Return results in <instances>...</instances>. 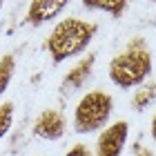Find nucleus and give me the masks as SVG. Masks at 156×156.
Returning <instances> with one entry per match:
<instances>
[{
  "label": "nucleus",
  "instance_id": "nucleus-1",
  "mask_svg": "<svg viewBox=\"0 0 156 156\" xmlns=\"http://www.w3.org/2000/svg\"><path fill=\"white\" fill-rule=\"evenodd\" d=\"M94 34H96V25H91V23H85V20H78V18L60 20L54 27V31L49 34L47 49L56 62L67 60L72 56L80 54L89 45Z\"/></svg>",
  "mask_w": 156,
  "mask_h": 156
},
{
  "label": "nucleus",
  "instance_id": "nucleus-2",
  "mask_svg": "<svg viewBox=\"0 0 156 156\" xmlns=\"http://www.w3.org/2000/svg\"><path fill=\"white\" fill-rule=\"evenodd\" d=\"M152 72V56L145 49H129V51L116 56L109 65V76L118 87H134L140 85Z\"/></svg>",
  "mask_w": 156,
  "mask_h": 156
},
{
  "label": "nucleus",
  "instance_id": "nucleus-3",
  "mask_svg": "<svg viewBox=\"0 0 156 156\" xmlns=\"http://www.w3.org/2000/svg\"><path fill=\"white\" fill-rule=\"evenodd\" d=\"M109 114H112V98L105 91H89L83 96V101L76 107V116H74L76 132L85 134L98 129L107 123Z\"/></svg>",
  "mask_w": 156,
  "mask_h": 156
},
{
  "label": "nucleus",
  "instance_id": "nucleus-4",
  "mask_svg": "<svg viewBox=\"0 0 156 156\" xmlns=\"http://www.w3.org/2000/svg\"><path fill=\"white\" fill-rule=\"evenodd\" d=\"M127 123H116L112 125L109 129L103 132V136L98 138V150L96 156H120L123 152V145H125V138H127Z\"/></svg>",
  "mask_w": 156,
  "mask_h": 156
},
{
  "label": "nucleus",
  "instance_id": "nucleus-5",
  "mask_svg": "<svg viewBox=\"0 0 156 156\" xmlns=\"http://www.w3.org/2000/svg\"><path fill=\"white\" fill-rule=\"evenodd\" d=\"M67 2L69 0H31L27 18H29L31 25H42V23H47V20L58 16L67 7Z\"/></svg>",
  "mask_w": 156,
  "mask_h": 156
},
{
  "label": "nucleus",
  "instance_id": "nucleus-6",
  "mask_svg": "<svg viewBox=\"0 0 156 156\" xmlns=\"http://www.w3.org/2000/svg\"><path fill=\"white\" fill-rule=\"evenodd\" d=\"M34 132H36L38 136L47 138V140H56V138L62 136V132H65V120H62V116L56 109H45L38 116Z\"/></svg>",
  "mask_w": 156,
  "mask_h": 156
},
{
  "label": "nucleus",
  "instance_id": "nucleus-7",
  "mask_svg": "<svg viewBox=\"0 0 156 156\" xmlns=\"http://www.w3.org/2000/svg\"><path fill=\"white\" fill-rule=\"evenodd\" d=\"M94 62H96L94 56H87V58H83L74 69H69V74L65 76V85H62V87H65V89H69V87H74V89H76V87H80V85L89 78Z\"/></svg>",
  "mask_w": 156,
  "mask_h": 156
},
{
  "label": "nucleus",
  "instance_id": "nucleus-8",
  "mask_svg": "<svg viewBox=\"0 0 156 156\" xmlns=\"http://www.w3.org/2000/svg\"><path fill=\"white\" fill-rule=\"evenodd\" d=\"M125 2L127 0H83V5L87 9H101V11L114 13V16H118L125 9Z\"/></svg>",
  "mask_w": 156,
  "mask_h": 156
},
{
  "label": "nucleus",
  "instance_id": "nucleus-9",
  "mask_svg": "<svg viewBox=\"0 0 156 156\" xmlns=\"http://www.w3.org/2000/svg\"><path fill=\"white\" fill-rule=\"evenodd\" d=\"M154 98H156V83H150L147 87H143L140 91H136L132 105H134V109H145L147 105L154 101Z\"/></svg>",
  "mask_w": 156,
  "mask_h": 156
},
{
  "label": "nucleus",
  "instance_id": "nucleus-10",
  "mask_svg": "<svg viewBox=\"0 0 156 156\" xmlns=\"http://www.w3.org/2000/svg\"><path fill=\"white\" fill-rule=\"evenodd\" d=\"M11 76H13V56H5L0 60V94L7 89Z\"/></svg>",
  "mask_w": 156,
  "mask_h": 156
},
{
  "label": "nucleus",
  "instance_id": "nucleus-11",
  "mask_svg": "<svg viewBox=\"0 0 156 156\" xmlns=\"http://www.w3.org/2000/svg\"><path fill=\"white\" fill-rule=\"evenodd\" d=\"M11 118H13V105H11V103H5L2 107H0V138L9 132Z\"/></svg>",
  "mask_w": 156,
  "mask_h": 156
},
{
  "label": "nucleus",
  "instance_id": "nucleus-12",
  "mask_svg": "<svg viewBox=\"0 0 156 156\" xmlns=\"http://www.w3.org/2000/svg\"><path fill=\"white\" fill-rule=\"evenodd\" d=\"M67 156H91V154H89V150H87L85 145H76V147H74V150L69 152Z\"/></svg>",
  "mask_w": 156,
  "mask_h": 156
},
{
  "label": "nucleus",
  "instance_id": "nucleus-13",
  "mask_svg": "<svg viewBox=\"0 0 156 156\" xmlns=\"http://www.w3.org/2000/svg\"><path fill=\"white\" fill-rule=\"evenodd\" d=\"M152 136H154V140H156V116H154V123H152Z\"/></svg>",
  "mask_w": 156,
  "mask_h": 156
},
{
  "label": "nucleus",
  "instance_id": "nucleus-14",
  "mask_svg": "<svg viewBox=\"0 0 156 156\" xmlns=\"http://www.w3.org/2000/svg\"><path fill=\"white\" fill-rule=\"evenodd\" d=\"M138 156H152V152H147V150H138Z\"/></svg>",
  "mask_w": 156,
  "mask_h": 156
},
{
  "label": "nucleus",
  "instance_id": "nucleus-15",
  "mask_svg": "<svg viewBox=\"0 0 156 156\" xmlns=\"http://www.w3.org/2000/svg\"><path fill=\"white\" fill-rule=\"evenodd\" d=\"M2 2H5V0H0V7H2Z\"/></svg>",
  "mask_w": 156,
  "mask_h": 156
}]
</instances>
